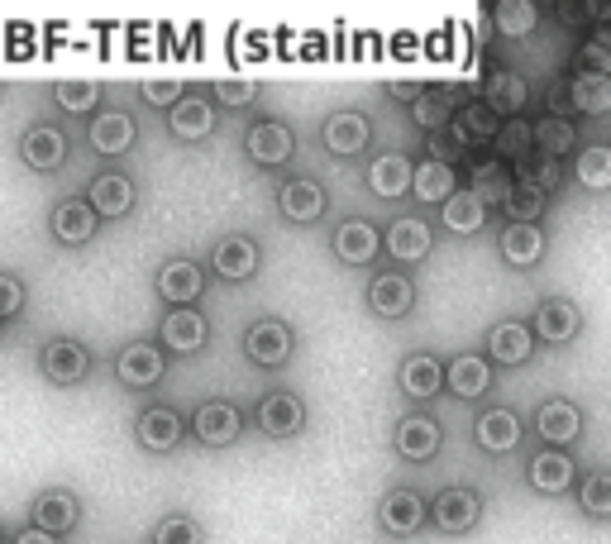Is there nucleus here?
<instances>
[{
	"mask_svg": "<svg viewBox=\"0 0 611 544\" xmlns=\"http://www.w3.org/2000/svg\"><path fill=\"white\" fill-rule=\"evenodd\" d=\"M478 516H483V502H478V492L469 488H445L430 506V521H435L445 535H463V530L478 526Z\"/></svg>",
	"mask_w": 611,
	"mask_h": 544,
	"instance_id": "f257e3e1",
	"label": "nucleus"
},
{
	"mask_svg": "<svg viewBox=\"0 0 611 544\" xmlns=\"http://www.w3.org/2000/svg\"><path fill=\"white\" fill-rule=\"evenodd\" d=\"M244 349L254 363H263V368H282L287 354H292V330H287L282 320H258L254 330H249Z\"/></svg>",
	"mask_w": 611,
	"mask_h": 544,
	"instance_id": "f03ea898",
	"label": "nucleus"
},
{
	"mask_svg": "<svg viewBox=\"0 0 611 544\" xmlns=\"http://www.w3.org/2000/svg\"><path fill=\"white\" fill-rule=\"evenodd\" d=\"M302 420H306L302 402L287 396V392H272V396H263L258 402V430L268 434V440H287V434H296L302 430Z\"/></svg>",
	"mask_w": 611,
	"mask_h": 544,
	"instance_id": "7ed1b4c3",
	"label": "nucleus"
},
{
	"mask_svg": "<svg viewBox=\"0 0 611 544\" xmlns=\"http://www.w3.org/2000/svg\"><path fill=\"white\" fill-rule=\"evenodd\" d=\"M473 434L487 454H511L521 444V420H517V410L497 406V410H483V416H478Z\"/></svg>",
	"mask_w": 611,
	"mask_h": 544,
	"instance_id": "20e7f679",
	"label": "nucleus"
},
{
	"mask_svg": "<svg viewBox=\"0 0 611 544\" xmlns=\"http://www.w3.org/2000/svg\"><path fill=\"white\" fill-rule=\"evenodd\" d=\"M382 530L387 535H411V530H421V521L430 516V506L416 497V492H406V488H397V492H387L382 497Z\"/></svg>",
	"mask_w": 611,
	"mask_h": 544,
	"instance_id": "39448f33",
	"label": "nucleus"
},
{
	"mask_svg": "<svg viewBox=\"0 0 611 544\" xmlns=\"http://www.w3.org/2000/svg\"><path fill=\"white\" fill-rule=\"evenodd\" d=\"M368 187H373L378 197L397 201L406 191H416V167L406 163L402 153H382V159H373V167H368Z\"/></svg>",
	"mask_w": 611,
	"mask_h": 544,
	"instance_id": "423d86ee",
	"label": "nucleus"
},
{
	"mask_svg": "<svg viewBox=\"0 0 611 544\" xmlns=\"http://www.w3.org/2000/svg\"><path fill=\"white\" fill-rule=\"evenodd\" d=\"M239 410L230 402H211V406H201L196 410V440L201 444H211V450H225V444H234L239 440Z\"/></svg>",
	"mask_w": 611,
	"mask_h": 544,
	"instance_id": "0eeeda50",
	"label": "nucleus"
},
{
	"mask_svg": "<svg viewBox=\"0 0 611 544\" xmlns=\"http://www.w3.org/2000/svg\"><path fill=\"white\" fill-rule=\"evenodd\" d=\"M411 301H416V287L406 282L402 273H382V277H373V287H368V306H373L382 320L406 316V311H411Z\"/></svg>",
	"mask_w": 611,
	"mask_h": 544,
	"instance_id": "6e6552de",
	"label": "nucleus"
},
{
	"mask_svg": "<svg viewBox=\"0 0 611 544\" xmlns=\"http://www.w3.org/2000/svg\"><path fill=\"white\" fill-rule=\"evenodd\" d=\"M397 454L411 458V464H425V458L440 454V426L430 416H406L397 426Z\"/></svg>",
	"mask_w": 611,
	"mask_h": 544,
	"instance_id": "1a4fd4ad",
	"label": "nucleus"
},
{
	"mask_svg": "<svg viewBox=\"0 0 611 544\" xmlns=\"http://www.w3.org/2000/svg\"><path fill=\"white\" fill-rule=\"evenodd\" d=\"M578 330H583V311L573 306V301H545V306L535 311V334L549 344H569Z\"/></svg>",
	"mask_w": 611,
	"mask_h": 544,
	"instance_id": "9d476101",
	"label": "nucleus"
},
{
	"mask_svg": "<svg viewBox=\"0 0 611 544\" xmlns=\"http://www.w3.org/2000/svg\"><path fill=\"white\" fill-rule=\"evenodd\" d=\"M87 368H91V354L77 340H53V344L43 349V372L53 382H63V387L67 382H81V378H87Z\"/></svg>",
	"mask_w": 611,
	"mask_h": 544,
	"instance_id": "9b49d317",
	"label": "nucleus"
},
{
	"mask_svg": "<svg viewBox=\"0 0 611 544\" xmlns=\"http://www.w3.org/2000/svg\"><path fill=\"white\" fill-rule=\"evenodd\" d=\"M163 344L177 349V354H196L206 344V320H201L196 306H173V316L163 320Z\"/></svg>",
	"mask_w": 611,
	"mask_h": 544,
	"instance_id": "f8f14e48",
	"label": "nucleus"
},
{
	"mask_svg": "<svg viewBox=\"0 0 611 544\" xmlns=\"http://www.w3.org/2000/svg\"><path fill=\"white\" fill-rule=\"evenodd\" d=\"M278 205H282L287 220L310 225V220H320V215H326V191H320L310 177H302V181H287L282 197H278Z\"/></svg>",
	"mask_w": 611,
	"mask_h": 544,
	"instance_id": "ddd939ff",
	"label": "nucleus"
},
{
	"mask_svg": "<svg viewBox=\"0 0 611 544\" xmlns=\"http://www.w3.org/2000/svg\"><path fill=\"white\" fill-rule=\"evenodd\" d=\"M249 153L263 163V167H278L292 159V129L278 125V119H258L254 129H249Z\"/></svg>",
	"mask_w": 611,
	"mask_h": 544,
	"instance_id": "4468645a",
	"label": "nucleus"
},
{
	"mask_svg": "<svg viewBox=\"0 0 611 544\" xmlns=\"http://www.w3.org/2000/svg\"><path fill=\"white\" fill-rule=\"evenodd\" d=\"M368 119L364 115H354V111H340V115H330L326 119V149L330 153H340V159H349V153H364L368 149Z\"/></svg>",
	"mask_w": 611,
	"mask_h": 544,
	"instance_id": "2eb2a0df",
	"label": "nucleus"
},
{
	"mask_svg": "<svg viewBox=\"0 0 611 544\" xmlns=\"http://www.w3.org/2000/svg\"><path fill=\"white\" fill-rule=\"evenodd\" d=\"M501 258L511 268H535L545 258V235L540 225H507L501 229Z\"/></svg>",
	"mask_w": 611,
	"mask_h": 544,
	"instance_id": "dca6fc26",
	"label": "nucleus"
},
{
	"mask_svg": "<svg viewBox=\"0 0 611 544\" xmlns=\"http://www.w3.org/2000/svg\"><path fill=\"white\" fill-rule=\"evenodd\" d=\"M215 273L230 277V282H244V277L258 273V244L244 235H230L225 244H215Z\"/></svg>",
	"mask_w": 611,
	"mask_h": 544,
	"instance_id": "f3484780",
	"label": "nucleus"
},
{
	"mask_svg": "<svg viewBox=\"0 0 611 544\" xmlns=\"http://www.w3.org/2000/svg\"><path fill=\"white\" fill-rule=\"evenodd\" d=\"M135 434H139V444L143 450H153V454H167L177 440H182V416L177 410H143L139 416V426H135Z\"/></svg>",
	"mask_w": 611,
	"mask_h": 544,
	"instance_id": "a211bd4d",
	"label": "nucleus"
},
{
	"mask_svg": "<svg viewBox=\"0 0 611 544\" xmlns=\"http://www.w3.org/2000/svg\"><path fill=\"white\" fill-rule=\"evenodd\" d=\"M201 268L196 263H187V258H177V263H167V268L158 273V292L163 301H173V306H196V296H201Z\"/></svg>",
	"mask_w": 611,
	"mask_h": 544,
	"instance_id": "6ab92c4d",
	"label": "nucleus"
},
{
	"mask_svg": "<svg viewBox=\"0 0 611 544\" xmlns=\"http://www.w3.org/2000/svg\"><path fill=\"white\" fill-rule=\"evenodd\" d=\"M525 478H531L535 492H549V497H555V492H564L573 482V458L559 454V450H545L525 464Z\"/></svg>",
	"mask_w": 611,
	"mask_h": 544,
	"instance_id": "aec40b11",
	"label": "nucleus"
},
{
	"mask_svg": "<svg viewBox=\"0 0 611 544\" xmlns=\"http://www.w3.org/2000/svg\"><path fill=\"white\" fill-rule=\"evenodd\" d=\"M535 430H540L549 444H573L583 430V416L573 402H545L540 410H535Z\"/></svg>",
	"mask_w": 611,
	"mask_h": 544,
	"instance_id": "412c9836",
	"label": "nucleus"
},
{
	"mask_svg": "<svg viewBox=\"0 0 611 544\" xmlns=\"http://www.w3.org/2000/svg\"><path fill=\"white\" fill-rule=\"evenodd\" d=\"M129 143H135V119H129L125 111L96 115V125H91V149H96V153L115 159V153H125Z\"/></svg>",
	"mask_w": 611,
	"mask_h": 544,
	"instance_id": "4be33fe9",
	"label": "nucleus"
},
{
	"mask_svg": "<svg viewBox=\"0 0 611 544\" xmlns=\"http://www.w3.org/2000/svg\"><path fill=\"white\" fill-rule=\"evenodd\" d=\"M63 159H67L63 129L39 125V129H29V135H24V163H29V167H39V173H53V167L63 163Z\"/></svg>",
	"mask_w": 611,
	"mask_h": 544,
	"instance_id": "5701e85b",
	"label": "nucleus"
},
{
	"mask_svg": "<svg viewBox=\"0 0 611 544\" xmlns=\"http://www.w3.org/2000/svg\"><path fill=\"white\" fill-rule=\"evenodd\" d=\"M378 229L368 225V220H344L340 229H334V253H340L344 263H373V253H378Z\"/></svg>",
	"mask_w": 611,
	"mask_h": 544,
	"instance_id": "b1692460",
	"label": "nucleus"
},
{
	"mask_svg": "<svg viewBox=\"0 0 611 544\" xmlns=\"http://www.w3.org/2000/svg\"><path fill=\"white\" fill-rule=\"evenodd\" d=\"M53 235L63 244H87L96 235V205L91 201H63L53 211Z\"/></svg>",
	"mask_w": 611,
	"mask_h": 544,
	"instance_id": "393cba45",
	"label": "nucleus"
},
{
	"mask_svg": "<svg viewBox=\"0 0 611 544\" xmlns=\"http://www.w3.org/2000/svg\"><path fill=\"white\" fill-rule=\"evenodd\" d=\"M445 382H449V368H440V358L411 354V358L402 363V387H406V396H435Z\"/></svg>",
	"mask_w": 611,
	"mask_h": 544,
	"instance_id": "a878e982",
	"label": "nucleus"
},
{
	"mask_svg": "<svg viewBox=\"0 0 611 544\" xmlns=\"http://www.w3.org/2000/svg\"><path fill=\"white\" fill-rule=\"evenodd\" d=\"M77 516H81V506L72 492H43L39 506H34V526L48 530V535H63V530L77 526Z\"/></svg>",
	"mask_w": 611,
	"mask_h": 544,
	"instance_id": "bb28decb",
	"label": "nucleus"
},
{
	"mask_svg": "<svg viewBox=\"0 0 611 544\" xmlns=\"http://www.w3.org/2000/svg\"><path fill=\"white\" fill-rule=\"evenodd\" d=\"M387 253L397 263H421L425 253H430V229L406 215V220H397V225L387 229Z\"/></svg>",
	"mask_w": 611,
	"mask_h": 544,
	"instance_id": "cd10ccee",
	"label": "nucleus"
},
{
	"mask_svg": "<svg viewBox=\"0 0 611 544\" xmlns=\"http://www.w3.org/2000/svg\"><path fill=\"white\" fill-rule=\"evenodd\" d=\"M119 378L129 387H153L163 378V354L153 344H129L125 354H119Z\"/></svg>",
	"mask_w": 611,
	"mask_h": 544,
	"instance_id": "c85d7f7f",
	"label": "nucleus"
},
{
	"mask_svg": "<svg viewBox=\"0 0 611 544\" xmlns=\"http://www.w3.org/2000/svg\"><path fill=\"white\" fill-rule=\"evenodd\" d=\"M487 105H493L497 115H521L525 101H531V87H525V77L517 72H497V77H487Z\"/></svg>",
	"mask_w": 611,
	"mask_h": 544,
	"instance_id": "c756f323",
	"label": "nucleus"
},
{
	"mask_svg": "<svg viewBox=\"0 0 611 544\" xmlns=\"http://www.w3.org/2000/svg\"><path fill=\"white\" fill-rule=\"evenodd\" d=\"M487 354H493L497 363H507V368H517V363L531 358V330L517 325V320L497 325V330L487 334Z\"/></svg>",
	"mask_w": 611,
	"mask_h": 544,
	"instance_id": "7c9ffc66",
	"label": "nucleus"
},
{
	"mask_svg": "<svg viewBox=\"0 0 611 544\" xmlns=\"http://www.w3.org/2000/svg\"><path fill=\"white\" fill-rule=\"evenodd\" d=\"M87 201L96 205V215H125L129 205H135V187H129V177L105 173V177L91 181V197Z\"/></svg>",
	"mask_w": 611,
	"mask_h": 544,
	"instance_id": "2f4dec72",
	"label": "nucleus"
},
{
	"mask_svg": "<svg viewBox=\"0 0 611 544\" xmlns=\"http://www.w3.org/2000/svg\"><path fill=\"white\" fill-rule=\"evenodd\" d=\"M440 215H445V225L454 229V235H478L487 220V205L473 197V191H454V197L440 205Z\"/></svg>",
	"mask_w": 611,
	"mask_h": 544,
	"instance_id": "473e14b6",
	"label": "nucleus"
},
{
	"mask_svg": "<svg viewBox=\"0 0 611 544\" xmlns=\"http://www.w3.org/2000/svg\"><path fill=\"white\" fill-rule=\"evenodd\" d=\"M215 129V111H211V101H201V96H187L182 105L173 111V135L177 139H206Z\"/></svg>",
	"mask_w": 611,
	"mask_h": 544,
	"instance_id": "72a5a7b5",
	"label": "nucleus"
},
{
	"mask_svg": "<svg viewBox=\"0 0 611 544\" xmlns=\"http://www.w3.org/2000/svg\"><path fill=\"white\" fill-rule=\"evenodd\" d=\"M469 191H473V197L483 201V205H507L517 187L507 181V167H501L497 159H487V163L473 167V187H469Z\"/></svg>",
	"mask_w": 611,
	"mask_h": 544,
	"instance_id": "f704fd0d",
	"label": "nucleus"
},
{
	"mask_svg": "<svg viewBox=\"0 0 611 544\" xmlns=\"http://www.w3.org/2000/svg\"><path fill=\"white\" fill-rule=\"evenodd\" d=\"M416 197H421L425 205H445L454 197V167L449 163H421L416 167Z\"/></svg>",
	"mask_w": 611,
	"mask_h": 544,
	"instance_id": "c9c22d12",
	"label": "nucleus"
},
{
	"mask_svg": "<svg viewBox=\"0 0 611 544\" xmlns=\"http://www.w3.org/2000/svg\"><path fill=\"white\" fill-rule=\"evenodd\" d=\"M487 382H493L487 358H454L449 363V392L454 396H483Z\"/></svg>",
	"mask_w": 611,
	"mask_h": 544,
	"instance_id": "e433bc0d",
	"label": "nucleus"
},
{
	"mask_svg": "<svg viewBox=\"0 0 611 544\" xmlns=\"http://www.w3.org/2000/svg\"><path fill=\"white\" fill-rule=\"evenodd\" d=\"M573 96H578L583 115H607L611 111V77H602V72H578V77H573Z\"/></svg>",
	"mask_w": 611,
	"mask_h": 544,
	"instance_id": "4c0bfd02",
	"label": "nucleus"
},
{
	"mask_svg": "<svg viewBox=\"0 0 611 544\" xmlns=\"http://www.w3.org/2000/svg\"><path fill=\"white\" fill-rule=\"evenodd\" d=\"M535 24H540V5L535 0H501L497 5V34H507V39H521Z\"/></svg>",
	"mask_w": 611,
	"mask_h": 544,
	"instance_id": "58836bf2",
	"label": "nucleus"
},
{
	"mask_svg": "<svg viewBox=\"0 0 611 544\" xmlns=\"http://www.w3.org/2000/svg\"><path fill=\"white\" fill-rule=\"evenodd\" d=\"M501 129L507 125H501V115L487 101H473L459 111V135L463 139H501Z\"/></svg>",
	"mask_w": 611,
	"mask_h": 544,
	"instance_id": "ea45409f",
	"label": "nucleus"
},
{
	"mask_svg": "<svg viewBox=\"0 0 611 544\" xmlns=\"http://www.w3.org/2000/svg\"><path fill=\"white\" fill-rule=\"evenodd\" d=\"M507 211H511V225H540V215H545V191L535 187L531 177L517 181V191H511Z\"/></svg>",
	"mask_w": 611,
	"mask_h": 544,
	"instance_id": "a19ab883",
	"label": "nucleus"
},
{
	"mask_svg": "<svg viewBox=\"0 0 611 544\" xmlns=\"http://www.w3.org/2000/svg\"><path fill=\"white\" fill-rule=\"evenodd\" d=\"M573 135H578V129H573V119H555V115H545L540 125H535V143H540V149L549 153V159L569 153V149H573Z\"/></svg>",
	"mask_w": 611,
	"mask_h": 544,
	"instance_id": "79ce46f5",
	"label": "nucleus"
},
{
	"mask_svg": "<svg viewBox=\"0 0 611 544\" xmlns=\"http://www.w3.org/2000/svg\"><path fill=\"white\" fill-rule=\"evenodd\" d=\"M578 181L593 191L611 187V149H583L578 153Z\"/></svg>",
	"mask_w": 611,
	"mask_h": 544,
	"instance_id": "37998d69",
	"label": "nucleus"
},
{
	"mask_svg": "<svg viewBox=\"0 0 611 544\" xmlns=\"http://www.w3.org/2000/svg\"><path fill=\"white\" fill-rule=\"evenodd\" d=\"M411 111H416V125H421V129H430V135H435V129H445V125H449V115H454V101H449L445 91H435V96H425L421 105H411Z\"/></svg>",
	"mask_w": 611,
	"mask_h": 544,
	"instance_id": "c03bdc74",
	"label": "nucleus"
},
{
	"mask_svg": "<svg viewBox=\"0 0 611 544\" xmlns=\"http://www.w3.org/2000/svg\"><path fill=\"white\" fill-rule=\"evenodd\" d=\"M583 511L588 516H611V473H588L583 478Z\"/></svg>",
	"mask_w": 611,
	"mask_h": 544,
	"instance_id": "a18cd8bd",
	"label": "nucleus"
},
{
	"mask_svg": "<svg viewBox=\"0 0 611 544\" xmlns=\"http://www.w3.org/2000/svg\"><path fill=\"white\" fill-rule=\"evenodd\" d=\"M531 143H535V125L511 119V125L501 129V139H497V153H501V159H525V153H531Z\"/></svg>",
	"mask_w": 611,
	"mask_h": 544,
	"instance_id": "49530a36",
	"label": "nucleus"
},
{
	"mask_svg": "<svg viewBox=\"0 0 611 544\" xmlns=\"http://www.w3.org/2000/svg\"><path fill=\"white\" fill-rule=\"evenodd\" d=\"M158 544H201V526L191 521V516H167V521H158V535H153Z\"/></svg>",
	"mask_w": 611,
	"mask_h": 544,
	"instance_id": "de8ad7c7",
	"label": "nucleus"
},
{
	"mask_svg": "<svg viewBox=\"0 0 611 544\" xmlns=\"http://www.w3.org/2000/svg\"><path fill=\"white\" fill-rule=\"evenodd\" d=\"M545 105L555 119H573V111H578V96H573V77H559L555 87L545 91Z\"/></svg>",
	"mask_w": 611,
	"mask_h": 544,
	"instance_id": "09e8293b",
	"label": "nucleus"
},
{
	"mask_svg": "<svg viewBox=\"0 0 611 544\" xmlns=\"http://www.w3.org/2000/svg\"><path fill=\"white\" fill-rule=\"evenodd\" d=\"M96 96H101V91H96L91 81H63V87H58V105L81 115V111H91V105H96Z\"/></svg>",
	"mask_w": 611,
	"mask_h": 544,
	"instance_id": "8fccbe9b",
	"label": "nucleus"
},
{
	"mask_svg": "<svg viewBox=\"0 0 611 544\" xmlns=\"http://www.w3.org/2000/svg\"><path fill=\"white\" fill-rule=\"evenodd\" d=\"M463 149H469V139H463L459 129H435V135H430V159H435V163L459 159Z\"/></svg>",
	"mask_w": 611,
	"mask_h": 544,
	"instance_id": "3c124183",
	"label": "nucleus"
},
{
	"mask_svg": "<svg viewBox=\"0 0 611 544\" xmlns=\"http://www.w3.org/2000/svg\"><path fill=\"white\" fill-rule=\"evenodd\" d=\"M177 91H182V81H149V87H143V101L149 105H173L177 111V105H182V96Z\"/></svg>",
	"mask_w": 611,
	"mask_h": 544,
	"instance_id": "603ef678",
	"label": "nucleus"
},
{
	"mask_svg": "<svg viewBox=\"0 0 611 544\" xmlns=\"http://www.w3.org/2000/svg\"><path fill=\"white\" fill-rule=\"evenodd\" d=\"M20 306H24L20 282H15V277H0V316L15 320V316H20Z\"/></svg>",
	"mask_w": 611,
	"mask_h": 544,
	"instance_id": "864d4df0",
	"label": "nucleus"
},
{
	"mask_svg": "<svg viewBox=\"0 0 611 544\" xmlns=\"http://www.w3.org/2000/svg\"><path fill=\"white\" fill-rule=\"evenodd\" d=\"M215 96H220L225 105H249V101H254V87H249V81H220Z\"/></svg>",
	"mask_w": 611,
	"mask_h": 544,
	"instance_id": "5fc2aeb1",
	"label": "nucleus"
},
{
	"mask_svg": "<svg viewBox=\"0 0 611 544\" xmlns=\"http://www.w3.org/2000/svg\"><path fill=\"white\" fill-rule=\"evenodd\" d=\"M392 96H397V101H411V105L425 101V91L416 87V81H397V87H392Z\"/></svg>",
	"mask_w": 611,
	"mask_h": 544,
	"instance_id": "6e6d98bb",
	"label": "nucleus"
},
{
	"mask_svg": "<svg viewBox=\"0 0 611 544\" xmlns=\"http://www.w3.org/2000/svg\"><path fill=\"white\" fill-rule=\"evenodd\" d=\"M535 187H540V191L559 187V163H555V159H545V163H540V181H535Z\"/></svg>",
	"mask_w": 611,
	"mask_h": 544,
	"instance_id": "4d7b16f0",
	"label": "nucleus"
},
{
	"mask_svg": "<svg viewBox=\"0 0 611 544\" xmlns=\"http://www.w3.org/2000/svg\"><path fill=\"white\" fill-rule=\"evenodd\" d=\"M15 544H53V535H48V530H24V535H15Z\"/></svg>",
	"mask_w": 611,
	"mask_h": 544,
	"instance_id": "13d9d810",
	"label": "nucleus"
},
{
	"mask_svg": "<svg viewBox=\"0 0 611 544\" xmlns=\"http://www.w3.org/2000/svg\"><path fill=\"white\" fill-rule=\"evenodd\" d=\"M588 15H597V20H607V24H611V5H607V0H593Z\"/></svg>",
	"mask_w": 611,
	"mask_h": 544,
	"instance_id": "bf43d9fd",
	"label": "nucleus"
}]
</instances>
